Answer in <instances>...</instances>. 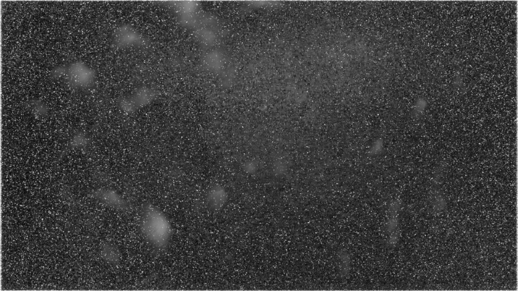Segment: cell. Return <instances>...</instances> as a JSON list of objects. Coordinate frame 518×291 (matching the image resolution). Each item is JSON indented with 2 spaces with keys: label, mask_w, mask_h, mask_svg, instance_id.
Here are the masks:
<instances>
[{
  "label": "cell",
  "mask_w": 518,
  "mask_h": 291,
  "mask_svg": "<svg viewBox=\"0 0 518 291\" xmlns=\"http://www.w3.org/2000/svg\"><path fill=\"white\" fill-rule=\"evenodd\" d=\"M227 199L226 190L220 185L210 187L205 195L206 203L209 209L214 212L221 211L225 206Z\"/></svg>",
  "instance_id": "obj_4"
},
{
  "label": "cell",
  "mask_w": 518,
  "mask_h": 291,
  "mask_svg": "<svg viewBox=\"0 0 518 291\" xmlns=\"http://www.w3.org/2000/svg\"><path fill=\"white\" fill-rule=\"evenodd\" d=\"M91 195L97 201L113 210L125 212L128 210L127 201L117 191L111 188H99Z\"/></svg>",
  "instance_id": "obj_3"
},
{
  "label": "cell",
  "mask_w": 518,
  "mask_h": 291,
  "mask_svg": "<svg viewBox=\"0 0 518 291\" xmlns=\"http://www.w3.org/2000/svg\"><path fill=\"white\" fill-rule=\"evenodd\" d=\"M100 254L102 259L111 265L116 266L120 263V252L117 247L112 243L106 242L102 244L100 247Z\"/></svg>",
  "instance_id": "obj_6"
},
{
  "label": "cell",
  "mask_w": 518,
  "mask_h": 291,
  "mask_svg": "<svg viewBox=\"0 0 518 291\" xmlns=\"http://www.w3.org/2000/svg\"><path fill=\"white\" fill-rule=\"evenodd\" d=\"M51 75L54 79H63L69 87L77 90L89 89L93 86L96 77L95 71L80 61L55 67Z\"/></svg>",
  "instance_id": "obj_2"
},
{
  "label": "cell",
  "mask_w": 518,
  "mask_h": 291,
  "mask_svg": "<svg viewBox=\"0 0 518 291\" xmlns=\"http://www.w3.org/2000/svg\"><path fill=\"white\" fill-rule=\"evenodd\" d=\"M140 232L153 249L163 251L168 247L174 230L163 212L155 205L147 202L142 206L139 219Z\"/></svg>",
  "instance_id": "obj_1"
},
{
  "label": "cell",
  "mask_w": 518,
  "mask_h": 291,
  "mask_svg": "<svg viewBox=\"0 0 518 291\" xmlns=\"http://www.w3.org/2000/svg\"><path fill=\"white\" fill-rule=\"evenodd\" d=\"M25 108L34 116L45 118L48 116L49 108L42 101L37 99H31L25 102Z\"/></svg>",
  "instance_id": "obj_7"
},
{
  "label": "cell",
  "mask_w": 518,
  "mask_h": 291,
  "mask_svg": "<svg viewBox=\"0 0 518 291\" xmlns=\"http://www.w3.org/2000/svg\"><path fill=\"white\" fill-rule=\"evenodd\" d=\"M91 142L89 136L82 131H78L72 135L65 148L62 150L58 157L59 160L68 152L78 149H82L89 146Z\"/></svg>",
  "instance_id": "obj_5"
}]
</instances>
